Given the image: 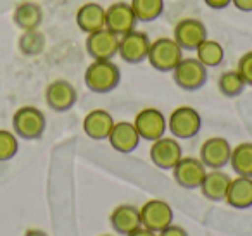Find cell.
I'll return each instance as SVG.
<instances>
[{"mask_svg":"<svg viewBox=\"0 0 252 236\" xmlns=\"http://www.w3.org/2000/svg\"><path fill=\"white\" fill-rule=\"evenodd\" d=\"M85 85L94 93H109L121 81V71L112 60H92L85 69Z\"/></svg>","mask_w":252,"mask_h":236,"instance_id":"obj_1","label":"cell"},{"mask_svg":"<svg viewBox=\"0 0 252 236\" xmlns=\"http://www.w3.org/2000/svg\"><path fill=\"white\" fill-rule=\"evenodd\" d=\"M182 59H183V49L175 42V38L161 36V38L151 42L147 60L159 73H171Z\"/></svg>","mask_w":252,"mask_h":236,"instance_id":"obj_2","label":"cell"},{"mask_svg":"<svg viewBox=\"0 0 252 236\" xmlns=\"http://www.w3.org/2000/svg\"><path fill=\"white\" fill-rule=\"evenodd\" d=\"M47 119L45 114L38 107L23 105L12 116V129L18 138L23 140H38L45 133Z\"/></svg>","mask_w":252,"mask_h":236,"instance_id":"obj_3","label":"cell"},{"mask_svg":"<svg viewBox=\"0 0 252 236\" xmlns=\"http://www.w3.org/2000/svg\"><path fill=\"white\" fill-rule=\"evenodd\" d=\"M200 128H202V118L195 109L189 105L176 107L168 118V129L176 140L193 138L199 135Z\"/></svg>","mask_w":252,"mask_h":236,"instance_id":"obj_4","label":"cell"},{"mask_svg":"<svg viewBox=\"0 0 252 236\" xmlns=\"http://www.w3.org/2000/svg\"><path fill=\"white\" fill-rule=\"evenodd\" d=\"M171 73L175 83L185 91L199 90L207 81V67L202 66L197 57H183Z\"/></svg>","mask_w":252,"mask_h":236,"instance_id":"obj_5","label":"cell"},{"mask_svg":"<svg viewBox=\"0 0 252 236\" xmlns=\"http://www.w3.org/2000/svg\"><path fill=\"white\" fill-rule=\"evenodd\" d=\"M149 47H151V40L147 33L133 30L119 36L118 56L128 64H140L147 60Z\"/></svg>","mask_w":252,"mask_h":236,"instance_id":"obj_6","label":"cell"},{"mask_svg":"<svg viewBox=\"0 0 252 236\" xmlns=\"http://www.w3.org/2000/svg\"><path fill=\"white\" fill-rule=\"evenodd\" d=\"M133 126L137 128L142 140L156 142L158 138L164 136V133L168 131V119L159 109L145 107L135 116Z\"/></svg>","mask_w":252,"mask_h":236,"instance_id":"obj_7","label":"cell"},{"mask_svg":"<svg viewBox=\"0 0 252 236\" xmlns=\"http://www.w3.org/2000/svg\"><path fill=\"white\" fill-rule=\"evenodd\" d=\"M149 157L156 167L162 171H171L183 157V150L175 136H161L152 142Z\"/></svg>","mask_w":252,"mask_h":236,"instance_id":"obj_8","label":"cell"},{"mask_svg":"<svg viewBox=\"0 0 252 236\" xmlns=\"http://www.w3.org/2000/svg\"><path fill=\"white\" fill-rule=\"evenodd\" d=\"M173 208L166 200L152 198L140 207V222L144 228L154 233H161L164 228L173 224Z\"/></svg>","mask_w":252,"mask_h":236,"instance_id":"obj_9","label":"cell"},{"mask_svg":"<svg viewBox=\"0 0 252 236\" xmlns=\"http://www.w3.org/2000/svg\"><path fill=\"white\" fill-rule=\"evenodd\" d=\"M118 45L119 36L116 33L109 31L107 28L88 33L87 42H85L87 54L94 60H112L118 56Z\"/></svg>","mask_w":252,"mask_h":236,"instance_id":"obj_10","label":"cell"},{"mask_svg":"<svg viewBox=\"0 0 252 236\" xmlns=\"http://www.w3.org/2000/svg\"><path fill=\"white\" fill-rule=\"evenodd\" d=\"M171 171L178 186L185 190H197L206 176L207 167L197 157H182Z\"/></svg>","mask_w":252,"mask_h":236,"instance_id":"obj_11","label":"cell"},{"mask_svg":"<svg viewBox=\"0 0 252 236\" xmlns=\"http://www.w3.org/2000/svg\"><path fill=\"white\" fill-rule=\"evenodd\" d=\"M78 100V91L74 85L67 80H54L45 88V102L54 112H67L74 107Z\"/></svg>","mask_w":252,"mask_h":236,"instance_id":"obj_12","label":"cell"},{"mask_svg":"<svg viewBox=\"0 0 252 236\" xmlns=\"http://www.w3.org/2000/svg\"><path fill=\"white\" fill-rule=\"evenodd\" d=\"M137 16L130 2H114L105 9V28L118 36L137 28Z\"/></svg>","mask_w":252,"mask_h":236,"instance_id":"obj_13","label":"cell"},{"mask_svg":"<svg viewBox=\"0 0 252 236\" xmlns=\"http://www.w3.org/2000/svg\"><path fill=\"white\" fill-rule=\"evenodd\" d=\"M231 145L223 136H211L200 145L199 159L207 169H223L230 162Z\"/></svg>","mask_w":252,"mask_h":236,"instance_id":"obj_14","label":"cell"},{"mask_svg":"<svg viewBox=\"0 0 252 236\" xmlns=\"http://www.w3.org/2000/svg\"><path fill=\"white\" fill-rule=\"evenodd\" d=\"M173 38L183 50H195L207 38V28L199 19L185 18L176 23Z\"/></svg>","mask_w":252,"mask_h":236,"instance_id":"obj_15","label":"cell"},{"mask_svg":"<svg viewBox=\"0 0 252 236\" xmlns=\"http://www.w3.org/2000/svg\"><path fill=\"white\" fill-rule=\"evenodd\" d=\"M111 147L119 153H131L140 145V135L133 122L130 121H116L111 133L107 136Z\"/></svg>","mask_w":252,"mask_h":236,"instance_id":"obj_16","label":"cell"},{"mask_svg":"<svg viewBox=\"0 0 252 236\" xmlns=\"http://www.w3.org/2000/svg\"><path fill=\"white\" fill-rule=\"evenodd\" d=\"M109 222L111 228L114 229L118 235H130L135 229L142 226L140 222V208L135 207L131 204H121L111 212L109 215Z\"/></svg>","mask_w":252,"mask_h":236,"instance_id":"obj_17","label":"cell"},{"mask_svg":"<svg viewBox=\"0 0 252 236\" xmlns=\"http://www.w3.org/2000/svg\"><path fill=\"white\" fill-rule=\"evenodd\" d=\"M114 118L111 112L104 109H94L83 119V131L88 138L92 140H107L112 126H114Z\"/></svg>","mask_w":252,"mask_h":236,"instance_id":"obj_18","label":"cell"},{"mask_svg":"<svg viewBox=\"0 0 252 236\" xmlns=\"http://www.w3.org/2000/svg\"><path fill=\"white\" fill-rule=\"evenodd\" d=\"M224 202L233 208H249L252 207V177L247 176H237L231 177L228 184Z\"/></svg>","mask_w":252,"mask_h":236,"instance_id":"obj_19","label":"cell"},{"mask_svg":"<svg viewBox=\"0 0 252 236\" xmlns=\"http://www.w3.org/2000/svg\"><path fill=\"white\" fill-rule=\"evenodd\" d=\"M230 181L231 177L223 169H209L206 173V176H204L199 190L204 195V198H207V200L224 202V195H226Z\"/></svg>","mask_w":252,"mask_h":236,"instance_id":"obj_20","label":"cell"},{"mask_svg":"<svg viewBox=\"0 0 252 236\" xmlns=\"http://www.w3.org/2000/svg\"><path fill=\"white\" fill-rule=\"evenodd\" d=\"M76 25L83 33H94L105 28V7L97 2H87L76 11Z\"/></svg>","mask_w":252,"mask_h":236,"instance_id":"obj_21","label":"cell"},{"mask_svg":"<svg viewBox=\"0 0 252 236\" xmlns=\"http://www.w3.org/2000/svg\"><path fill=\"white\" fill-rule=\"evenodd\" d=\"M14 25L23 31H33L38 30L43 21V9L36 2H21L16 5L12 12Z\"/></svg>","mask_w":252,"mask_h":236,"instance_id":"obj_22","label":"cell"},{"mask_svg":"<svg viewBox=\"0 0 252 236\" xmlns=\"http://www.w3.org/2000/svg\"><path fill=\"white\" fill-rule=\"evenodd\" d=\"M237 176L252 177V143L244 142L231 148L230 162H228Z\"/></svg>","mask_w":252,"mask_h":236,"instance_id":"obj_23","label":"cell"},{"mask_svg":"<svg viewBox=\"0 0 252 236\" xmlns=\"http://www.w3.org/2000/svg\"><path fill=\"white\" fill-rule=\"evenodd\" d=\"M195 57L199 59V62L202 66L209 67H218L223 64L224 60V49L218 40L206 38L199 47L195 49Z\"/></svg>","mask_w":252,"mask_h":236,"instance_id":"obj_24","label":"cell"},{"mask_svg":"<svg viewBox=\"0 0 252 236\" xmlns=\"http://www.w3.org/2000/svg\"><path fill=\"white\" fill-rule=\"evenodd\" d=\"M245 81L242 80L240 73L237 69H231V71H224V73L220 74L218 78V90L223 97L228 98H233L238 97L240 93H244L245 90Z\"/></svg>","mask_w":252,"mask_h":236,"instance_id":"obj_25","label":"cell"},{"mask_svg":"<svg viewBox=\"0 0 252 236\" xmlns=\"http://www.w3.org/2000/svg\"><path fill=\"white\" fill-rule=\"evenodd\" d=\"M130 5L140 23L156 21L164 11V0H131Z\"/></svg>","mask_w":252,"mask_h":236,"instance_id":"obj_26","label":"cell"},{"mask_svg":"<svg viewBox=\"0 0 252 236\" xmlns=\"http://www.w3.org/2000/svg\"><path fill=\"white\" fill-rule=\"evenodd\" d=\"M43 45H45V38L38 30L23 31L21 38H19V50L25 56H38V54H42Z\"/></svg>","mask_w":252,"mask_h":236,"instance_id":"obj_27","label":"cell"},{"mask_svg":"<svg viewBox=\"0 0 252 236\" xmlns=\"http://www.w3.org/2000/svg\"><path fill=\"white\" fill-rule=\"evenodd\" d=\"M18 136L7 129H0V162H7L18 153Z\"/></svg>","mask_w":252,"mask_h":236,"instance_id":"obj_28","label":"cell"},{"mask_svg":"<svg viewBox=\"0 0 252 236\" xmlns=\"http://www.w3.org/2000/svg\"><path fill=\"white\" fill-rule=\"evenodd\" d=\"M237 71L240 73L242 80L245 81L247 87H252V50L245 52L244 56L238 59Z\"/></svg>","mask_w":252,"mask_h":236,"instance_id":"obj_29","label":"cell"},{"mask_svg":"<svg viewBox=\"0 0 252 236\" xmlns=\"http://www.w3.org/2000/svg\"><path fill=\"white\" fill-rule=\"evenodd\" d=\"M158 236H189V233L185 231V228L178 224H169L168 228H164L161 233H158Z\"/></svg>","mask_w":252,"mask_h":236,"instance_id":"obj_30","label":"cell"},{"mask_svg":"<svg viewBox=\"0 0 252 236\" xmlns=\"http://www.w3.org/2000/svg\"><path fill=\"white\" fill-rule=\"evenodd\" d=\"M204 4L207 7L214 9V11H221V9H226L231 4V0H204Z\"/></svg>","mask_w":252,"mask_h":236,"instance_id":"obj_31","label":"cell"},{"mask_svg":"<svg viewBox=\"0 0 252 236\" xmlns=\"http://www.w3.org/2000/svg\"><path fill=\"white\" fill-rule=\"evenodd\" d=\"M231 4L242 12H252V0H231Z\"/></svg>","mask_w":252,"mask_h":236,"instance_id":"obj_32","label":"cell"},{"mask_svg":"<svg viewBox=\"0 0 252 236\" xmlns=\"http://www.w3.org/2000/svg\"><path fill=\"white\" fill-rule=\"evenodd\" d=\"M126 236H158V233H154V231H151V229L140 226L138 229H135L133 233H130V235H126Z\"/></svg>","mask_w":252,"mask_h":236,"instance_id":"obj_33","label":"cell"},{"mask_svg":"<svg viewBox=\"0 0 252 236\" xmlns=\"http://www.w3.org/2000/svg\"><path fill=\"white\" fill-rule=\"evenodd\" d=\"M23 236H49L45 231H42V229H35V228H32V229H26L25 231V235Z\"/></svg>","mask_w":252,"mask_h":236,"instance_id":"obj_34","label":"cell"},{"mask_svg":"<svg viewBox=\"0 0 252 236\" xmlns=\"http://www.w3.org/2000/svg\"><path fill=\"white\" fill-rule=\"evenodd\" d=\"M102 236H114V235H102Z\"/></svg>","mask_w":252,"mask_h":236,"instance_id":"obj_35","label":"cell"}]
</instances>
